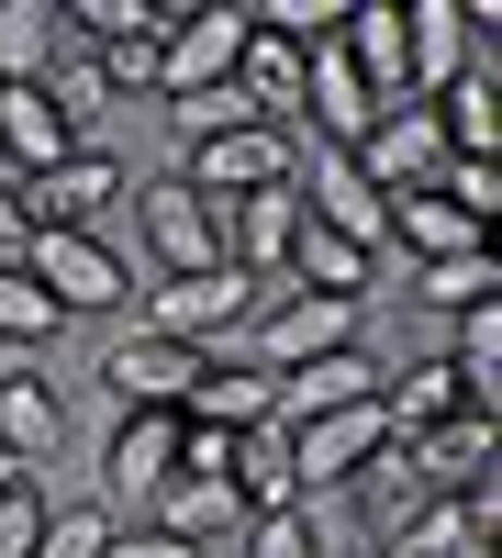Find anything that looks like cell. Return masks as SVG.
<instances>
[{"label":"cell","instance_id":"obj_1","mask_svg":"<svg viewBox=\"0 0 502 558\" xmlns=\"http://www.w3.org/2000/svg\"><path fill=\"white\" fill-rule=\"evenodd\" d=\"M257 313H268V291H257L246 268H201V279H157V302L134 313V324L168 336V347H191V357H223Z\"/></svg>","mask_w":502,"mask_h":558},{"label":"cell","instance_id":"obj_2","mask_svg":"<svg viewBox=\"0 0 502 558\" xmlns=\"http://www.w3.org/2000/svg\"><path fill=\"white\" fill-rule=\"evenodd\" d=\"M23 279H34V291L57 302L68 324H78V313H123V302H134V268H123V246H112V235H57V223L34 235Z\"/></svg>","mask_w":502,"mask_h":558},{"label":"cell","instance_id":"obj_3","mask_svg":"<svg viewBox=\"0 0 502 558\" xmlns=\"http://www.w3.org/2000/svg\"><path fill=\"white\" fill-rule=\"evenodd\" d=\"M134 235H146L157 279H201V268H223V202L179 191V179H146L134 191Z\"/></svg>","mask_w":502,"mask_h":558},{"label":"cell","instance_id":"obj_4","mask_svg":"<svg viewBox=\"0 0 502 558\" xmlns=\"http://www.w3.org/2000/svg\"><path fill=\"white\" fill-rule=\"evenodd\" d=\"M179 191H201V202L291 191V123H246V134H212V146H179Z\"/></svg>","mask_w":502,"mask_h":558},{"label":"cell","instance_id":"obj_5","mask_svg":"<svg viewBox=\"0 0 502 558\" xmlns=\"http://www.w3.org/2000/svg\"><path fill=\"white\" fill-rule=\"evenodd\" d=\"M357 179H369L380 202H402V191H436L446 179V134H436V101H402V112H380L369 134H357Z\"/></svg>","mask_w":502,"mask_h":558},{"label":"cell","instance_id":"obj_6","mask_svg":"<svg viewBox=\"0 0 502 558\" xmlns=\"http://www.w3.org/2000/svg\"><path fill=\"white\" fill-rule=\"evenodd\" d=\"M246 57V0H191V23L157 45V101H191V89H223Z\"/></svg>","mask_w":502,"mask_h":558},{"label":"cell","instance_id":"obj_7","mask_svg":"<svg viewBox=\"0 0 502 558\" xmlns=\"http://www.w3.org/2000/svg\"><path fill=\"white\" fill-rule=\"evenodd\" d=\"M23 213H34V235H45V223H57V235H101V223L123 213V157L112 146H78L68 168L23 179Z\"/></svg>","mask_w":502,"mask_h":558},{"label":"cell","instance_id":"obj_8","mask_svg":"<svg viewBox=\"0 0 502 558\" xmlns=\"http://www.w3.org/2000/svg\"><path fill=\"white\" fill-rule=\"evenodd\" d=\"M391 447V425H380V402H346V413H313V425H291V470H302V502H325V492H346L369 458Z\"/></svg>","mask_w":502,"mask_h":558},{"label":"cell","instance_id":"obj_9","mask_svg":"<svg viewBox=\"0 0 502 558\" xmlns=\"http://www.w3.org/2000/svg\"><path fill=\"white\" fill-rule=\"evenodd\" d=\"M146 525L168 547H191V558H235L246 547V502H235V481H191L179 470L168 492H146Z\"/></svg>","mask_w":502,"mask_h":558},{"label":"cell","instance_id":"obj_10","mask_svg":"<svg viewBox=\"0 0 502 558\" xmlns=\"http://www.w3.org/2000/svg\"><path fill=\"white\" fill-rule=\"evenodd\" d=\"M191 380H201V357L168 347V336H146V324L101 347V391H123V413H179V402H191Z\"/></svg>","mask_w":502,"mask_h":558},{"label":"cell","instance_id":"obj_11","mask_svg":"<svg viewBox=\"0 0 502 558\" xmlns=\"http://www.w3.org/2000/svg\"><path fill=\"white\" fill-rule=\"evenodd\" d=\"M335 45H346L357 89H369V112H402V101H414V57H402V0H346Z\"/></svg>","mask_w":502,"mask_h":558},{"label":"cell","instance_id":"obj_12","mask_svg":"<svg viewBox=\"0 0 502 558\" xmlns=\"http://www.w3.org/2000/svg\"><path fill=\"white\" fill-rule=\"evenodd\" d=\"M402 458L425 470V492H491L502 481V425L491 413H446V425H425Z\"/></svg>","mask_w":502,"mask_h":558},{"label":"cell","instance_id":"obj_13","mask_svg":"<svg viewBox=\"0 0 502 558\" xmlns=\"http://www.w3.org/2000/svg\"><path fill=\"white\" fill-rule=\"evenodd\" d=\"M179 425H212V436H246V425H280V380L246 357H201L191 402H179Z\"/></svg>","mask_w":502,"mask_h":558},{"label":"cell","instance_id":"obj_14","mask_svg":"<svg viewBox=\"0 0 502 558\" xmlns=\"http://www.w3.org/2000/svg\"><path fill=\"white\" fill-rule=\"evenodd\" d=\"M380 380H391V368H380L369 347L302 357V368H280V425H313V413H346V402H380Z\"/></svg>","mask_w":502,"mask_h":558},{"label":"cell","instance_id":"obj_15","mask_svg":"<svg viewBox=\"0 0 502 558\" xmlns=\"http://www.w3.org/2000/svg\"><path fill=\"white\" fill-rule=\"evenodd\" d=\"M168 481H179V413H123L101 447V492H123L146 514V492H168Z\"/></svg>","mask_w":502,"mask_h":558},{"label":"cell","instance_id":"obj_16","mask_svg":"<svg viewBox=\"0 0 502 558\" xmlns=\"http://www.w3.org/2000/svg\"><path fill=\"white\" fill-rule=\"evenodd\" d=\"M291 235H302V202H291V191H246V202H223V268H246L257 291L291 268Z\"/></svg>","mask_w":502,"mask_h":558},{"label":"cell","instance_id":"obj_17","mask_svg":"<svg viewBox=\"0 0 502 558\" xmlns=\"http://www.w3.org/2000/svg\"><path fill=\"white\" fill-rule=\"evenodd\" d=\"M78 157V134H68V112L45 101V89H0V179H45V168H68Z\"/></svg>","mask_w":502,"mask_h":558},{"label":"cell","instance_id":"obj_18","mask_svg":"<svg viewBox=\"0 0 502 558\" xmlns=\"http://www.w3.org/2000/svg\"><path fill=\"white\" fill-rule=\"evenodd\" d=\"M57 447H68L57 380H45V368H12V380H0V458H12V470H45Z\"/></svg>","mask_w":502,"mask_h":558},{"label":"cell","instance_id":"obj_19","mask_svg":"<svg viewBox=\"0 0 502 558\" xmlns=\"http://www.w3.org/2000/svg\"><path fill=\"white\" fill-rule=\"evenodd\" d=\"M491 235H480V223L458 213V202H446V191H402L391 202V257L402 268H436V257H480Z\"/></svg>","mask_w":502,"mask_h":558},{"label":"cell","instance_id":"obj_20","mask_svg":"<svg viewBox=\"0 0 502 558\" xmlns=\"http://www.w3.org/2000/svg\"><path fill=\"white\" fill-rule=\"evenodd\" d=\"M68 45H78V34H68L57 0H0V89H45Z\"/></svg>","mask_w":502,"mask_h":558},{"label":"cell","instance_id":"obj_21","mask_svg":"<svg viewBox=\"0 0 502 558\" xmlns=\"http://www.w3.org/2000/svg\"><path fill=\"white\" fill-rule=\"evenodd\" d=\"M380 268L391 257H369V246H346V235H325V223H302V235H291V291H325V302H369L380 291Z\"/></svg>","mask_w":502,"mask_h":558},{"label":"cell","instance_id":"obj_22","mask_svg":"<svg viewBox=\"0 0 502 558\" xmlns=\"http://www.w3.org/2000/svg\"><path fill=\"white\" fill-rule=\"evenodd\" d=\"M235 502H246V525L257 514H302V470H291V425H246L235 436Z\"/></svg>","mask_w":502,"mask_h":558},{"label":"cell","instance_id":"obj_23","mask_svg":"<svg viewBox=\"0 0 502 558\" xmlns=\"http://www.w3.org/2000/svg\"><path fill=\"white\" fill-rule=\"evenodd\" d=\"M446 413H469V391H458V368H446V357H414V368H391V380H380L391 447H414L425 425H446Z\"/></svg>","mask_w":502,"mask_h":558},{"label":"cell","instance_id":"obj_24","mask_svg":"<svg viewBox=\"0 0 502 558\" xmlns=\"http://www.w3.org/2000/svg\"><path fill=\"white\" fill-rule=\"evenodd\" d=\"M436 134L446 157H502V68H469L436 89Z\"/></svg>","mask_w":502,"mask_h":558},{"label":"cell","instance_id":"obj_25","mask_svg":"<svg viewBox=\"0 0 502 558\" xmlns=\"http://www.w3.org/2000/svg\"><path fill=\"white\" fill-rule=\"evenodd\" d=\"M235 89H246V112H257V123H302V45H280V34H257V23H246Z\"/></svg>","mask_w":502,"mask_h":558},{"label":"cell","instance_id":"obj_26","mask_svg":"<svg viewBox=\"0 0 502 558\" xmlns=\"http://www.w3.org/2000/svg\"><path fill=\"white\" fill-rule=\"evenodd\" d=\"M346 492H357V514H369V547H380V536H402V525H414L425 502H436V492H425V470H414L402 447H380V458H369V470H357Z\"/></svg>","mask_w":502,"mask_h":558},{"label":"cell","instance_id":"obj_27","mask_svg":"<svg viewBox=\"0 0 502 558\" xmlns=\"http://www.w3.org/2000/svg\"><path fill=\"white\" fill-rule=\"evenodd\" d=\"M45 336H68V313L45 302L34 279H23V268H0V347H12V357H34Z\"/></svg>","mask_w":502,"mask_h":558},{"label":"cell","instance_id":"obj_28","mask_svg":"<svg viewBox=\"0 0 502 558\" xmlns=\"http://www.w3.org/2000/svg\"><path fill=\"white\" fill-rule=\"evenodd\" d=\"M414 291L436 313H469V302H502V268H491V246L480 257H436V268H414Z\"/></svg>","mask_w":502,"mask_h":558},{"label":"cell","instance_id":"obj_29","mask_svg":"<svg viewBox=\"0 0 502 558\" xmlns=\"http://www.w3.org/2000/svg\"><path fill=\"white\" fill-rule=\"evenodd\" d=\"M235 558H335V536H325V502H302V514H257Z\"/></svg>","mask_w":502,"mask_h":558},{"label":"cell","instance_id":"obj_30","mask_svg":"<svg viewBox=\"0 0 502 558\" xmlns=\"http://www.w3.org/2000/svg\"><path fill=\"white\" fill-rule=\"evenodd\" d=\"M101 547H112V514H101V502H45L34 558H101Z\"/></svg>","mask_w":502,"mask_h":558},{"label":"cell","instance_id":"obj_31","mask_svg":"<svg viewBox=\"0 0 502 558\" xmlns=\"http://www.w3.org/2000/svg\"><path fill=\"white\" fill-rule=\"evenodd\" d=\"M436 191H446V202H458L480 235H491V223H502V157H446V179H436Z\"/></svg>","mask_w":502,"mask_h":558},{"label":"cell","instance_id":"obj_32","mask_svg":"<svg viewBox=\"0 0 502 558\" xmlns=\"http://www.w3.org/2000/svg\"><path fill=\"white\" fill-rule=\"evenodd\" d=\"M34 536H45V492L12 481V492H0V558H34Z\"/></svg>","mask_w":502,"mask_h":558},{"label":"cell","instance_id":"obj_33","mask_svg":"<svg viewBox=\"0 0 502 558\" xmlns=\"http://www.w3.org/2000/svg\"><path fill=\"white\" fill-rule=\"evenodd\" d=\"M34 257V213H23V191L0 179V268H23Z\"/></svg>","mask_w":502,"mask_h":558},{"label":"cell","instance_id":"obj_34","mask_svg":"<svg viewBox=\"0 0 502 558\" xmlns=\"http://www.w3.org/2000/svg\"><path fill=\"white\" fill-rule=\"evenodd\" d=\"M101 558H191V547H168V536H157V525H134V536H123V525H112V547H101Z\"/></svg>","mask_w":502,"mask_h":558},{"label":"cell","instance_id":"obj_35","mask_svg":"<svg viewBox=\"0 0 502 558\" xmlns=\"http://www.w3.org/2000/svg\"><path fill=\"white\" fill-rule=\"evenodd\" d=\"M12 481H34V470H12V458H0V492H12Z\"/></svg>","mask_w":502,"mask_h":558},{"label":"cell","instance_id":"obj_36","mask_svg":"<svg viewBox=\"0 0 502 558\" xmlns=\"http://www.w3.org/2000/svg\"><path fill=\"white\" fill-rule=\"evenodd\" d=\"M346 558H380V547H346Z\"/></svg>","mask_w":502,"mask_h":558}]
</instances>
